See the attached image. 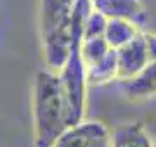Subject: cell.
Wrapping results in <instances>:
<instances>
[{"label": "cell", "instance_id": "6da1fadb", "mask_svg": "<svg viewBox=\"0 0 156 147\" xmlns=\"http://www.w3.org/2000/svg\"><path fill=\"white\" fill-rule=\"evenodd\" d=\"M35 147H52L68 128V106L59 73L45 68L37 73L31 99Z\"/></svg>", "mask_w": 156, "mask_h": 147}, {"label": "cell", "instance_id": "7a4b0ae2", "mask_svg": "<svg viewBox=\"0 0 156 147\" xmlns=\"http://www.w3.org/2000/svg\"><path fill=\"white\" fill-rule=\"evenodd\" d=\"M76 0L40 2V38L45 68L59 73L73 49V14Z\"/></svg>", "mask_w": 156, "mask_h": 147}, {"label": "cell", "instance_id": "3957f363", "mask_svg": "<svg viewBox=\"0 0 156 147\" xmlns=\"http://www.w3.org/2000/svg\"><path fill=\"white\" fill-rule=\"evenodd\" d=\"M64 88L68 106V126L78 123L85 118V108H87V87L89 76H87V66H85L80 47H73L71 54L64 62L62 69L59 71Z\"/></svg>", "mask_w": 156, "mask_h": 147}, {"label": "cell", "instance_id": "277c9868", "mask_svg": "<svg viewBox=\"0 0 156 147\" xmlns=\"http://www.w3.org/2000/svg\"><path fill=\"white\" fill-rule=\"evenodd\" d=\"M52 147H113V132L102 121L83 118L68 126Z\"/></svg>", "mask_w": 156, "mask_h": 147}, {"label": "cell", "instance_id": "5b68a950", "mask_svg": "<svg viewBox=\"0 0 156 147\" xmlns=\"http://www.w3.org/2000/svg\"><path fill=\"white\" fill-rule=\"evenodd\" d=\"M151 61H154V59L151 56L147 38H146L144 31H140L132 42H128L127 45L118 49V80L116 81L122 83V81H127V80L137 76Z\"/></svg>", "mask_w": 156, "mask_h": 147}, {"label": "cell", "instance_id": "8992f818", "mask_svg": "<svg viewBox=\"0 0 156 147\" xmlns=\"http://www.w3.org/2000/svg\"><path fill=\"white\" fill-rule=\"evenodd\" d=\"M94 11L101 12L108 19L111 17H122L134 21L140 26L146 19L144 7L140 0H92Z\"/></svg>", "mask_w": 156, "mask_h": 147}, {"label": "cell", "instance_id": "52a82bcc", "mask_svg": "<svg viewBox=\"0 0 156 147\" xmlns=\"http://www.w3.org/2000/svg\"><path fill=\"white\" fill-rule=\"evenodd\" d=\"M123 94L132 101H147L156 97V61H151L137 76L122 81Z\"/></svg>", "mask_w": 156, "mask_h": 147}, {"label": "cell", "instance_id": "ba28073f", "mask_svg": "<svg viewBox=\"0 0 156 147\" xmlns=\"http://www.w3.org/2000/svg\"><path fill=\"white\" fill-rule=\"evenodd\" d=\"M113 147H154V140L140 123H125L113 130Z\"/></svg>", "mask_w": 156, "mask_h": 147}, {"label": "cell", "instance_id": "9c48e42d", "mask_svg": "<svg viewBox=\"0 0 156 147\" xmlns=\"http://www.w3.org/2000/svg\"><path fill=\"white\" fill-rule=\"evenodd\" d=\"M140 31H142L140 26L134 21L122 19V17H111V19H108L104 36L109 42V45L118 50L123 45H127L128 42H132Z\"/></svg>", "mask_w": 156, "mask_h": 147}, {"label": "cell", "instance_id": "30bf717a", "mask_svg": "<svg viewBox=\"0 0 156 147\" xmlns=\"http://www.w3.org/2000/svg\"><path fill=\"white\" fill-rule=\"evenodd\" d=\"M113 47L109 45V42L106 40L104 35H95V36H83L82 43H80V54L83 59L85 66L90 68L102 61L104 57L111 52Z\"/></svg>", "mask_w": 156, "mask_h": 147}, {"label": "cell", "instance_id": "8fae6325", "mask_svg": "<svg viewBox=\"0 0 156 147\" xmlns=\"http://www.w3.org/2000/svg\"><path fill=\"white\" fill-rule=\"evenodd\" d=\"M106 24H108V17L102 16L101 12L94 11L89 17V23L85 28V35L83 36H95V35H104L106 31Z\"/></svg>", "mask_w": 156, "mask_h": 147}, {"label": "cell", "instance_id": "7c38bea8", "mask_svg": "<svg viewBox=\"0 0 156 147\" xmlns=\"http://www.w3.org/2000/svg\"><path fill=\"white\" fill-rule=\"evenodd\" d=\"M154 147H156V140H154Z\"/></svg>", "mask_w": 156, "mask_h": 147}]
</instances>
